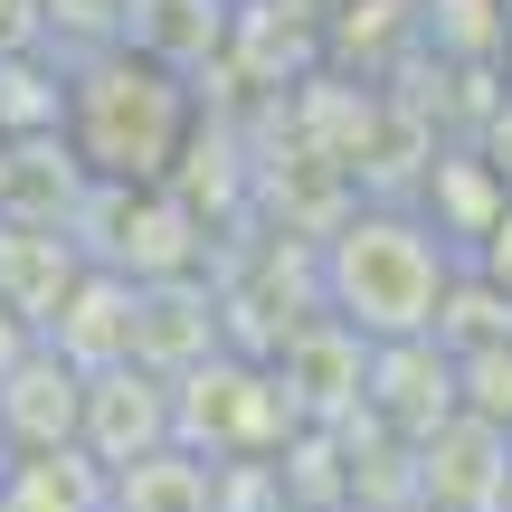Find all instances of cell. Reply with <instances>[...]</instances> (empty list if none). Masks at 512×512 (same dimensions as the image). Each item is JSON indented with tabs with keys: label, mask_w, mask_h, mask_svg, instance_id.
Wrapping results in <instances>:
<instances>
[{
	"label": "cell",
	"mask_w": 512,
	"mask_h": 512,
	"mask_svg": "<svg viewBox=\"0 0 512 512\" xmlns=\"http://www.w3.org/2000/svg\"><path fill=\"white\" fill-rule=\"evenodd\" d=\"M124 38L171 67H200L228 48V0H124Z\"/></svg>",
	"instance_id": "cell-6"
},
{
	"label": "cell",
	"mask_w": 512,
	"mask_h": 512,
	"mask_svg": "<svg viewBox=\"0 0 512 512\" xmlns=\"http://www.w3.org/2000/svg\"><path fill=\"white\" fill-rule=\"evenodd\" d=\"M181 143H190V86L171 57L114 38L67 76V152L86 181H171Z\"/></svg>",
	"instance_id": "cell-1"
},
{
	"label": "cell",
	"mask_w": 512,
	"mask_h": 512,
	"mask_svg": "<svg viewBox=\"0 0 512 512\" xmlns=\"http://www.w3.org/2000/svg\"><path fill=\"white\" fill-rule=\"evenodd\" d=\"M10 190H19V143L0 133V209H10Z\"/></svg>",
	"instance_id": "cell-8"
},
{
	"label": "cell",
	"mask_w": 512,
	"mask_h": 512,
	"mask_svg": "<svg viewBox=\"0 0 512 512\" xmlns=\"http://www.w3.org/2000/svg\"><path fill=\"white\" fill-rule=\"evenodd\" d=\"M171 427H181V408H171V389H162L152 361L86 370V456L105 465V475L133 465V456H152V446H171Z\"/></svg>",
	"instance_id": "cell-3"
},
{
	"label": "cell",
	"mask_w": 512,
	"mask_h": 512,
	"mask_svg": "<svg viewBox=\"0 0 512 512\" xmlns=\"http://www.w3.org/2000/svg\"><path fill=\"white\" fill-rule=\"evenodd\" d=\"M323 294L361 342H408V332H437L446 323V247L427 238L418 219H351L342 238L323 247Z\"/></svg>",
	"instance_id": "cell-2"
},
{
	"label": "cell",
	"mask_w": 512,
	"mask_h": 512,
	"mask_svg": "<svg viewBox=\"0 0 512 512\" xmlns=\"http://www.w3.org/2000/svg\"><path fill=\"white\" fill-rule=\"evenodd\" d=\"M0 427H10V456H38V446H86V370L57 342H38L29 361L0 380Z\"/></svg>",
	"instance_id": "cell-4"
},
{
	"label": "cell",
	"mask_w": 512,
	"mask_h": 512,
	"mask_svg": "<svg viewBox=\"0 0 512 512\" xmlns=\"http://www.w3.org/2000/svg\"><path fill=\"white\" fill-rule=\"evenodd\" d=\"M503 512H512V503H503Z\"/></svg>",
	"instance_id": "cell-9"
},
{
	"label": "cell",
	"mask_w": 512,
	"mask_h": 512,
	"mask_svg": "<svg viewBox=\"0 0 512 512\" xmlns=\"http://www.w3.org/2000/svg\"><path fill=\"white\" fill-rule=\"evenodd\" d=\"M114 512H219V465L152 446V456L114 465Z\"/></svg>",
	"instance_id": "cell-5"
},
{
	"label": "cell",
	"mask_w": 512,
	"mask_h": 512,
	"mask_svg": "<svg viewBox=\"0 0 512 512\" xmlns=\"http://www.w3.org/2000/svg\"><path fill=\"white\" fill-rule=\"evenodd\" d=\"M38 342H48V332H38V313H19V304H10V294H0V380H10V370H19V361H29V351H38Z\"/></svg>",
	"instance_id": "cell-7"
}]
</instances>
